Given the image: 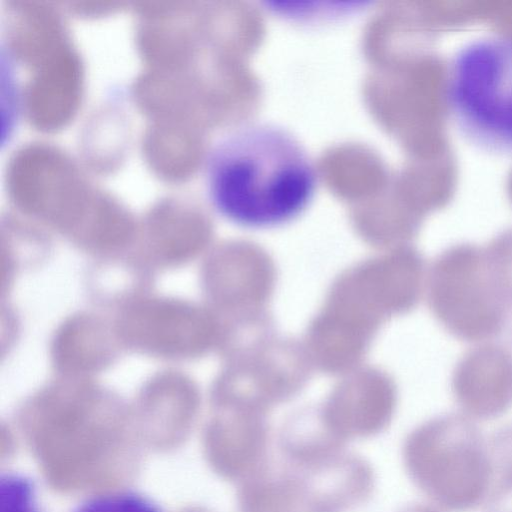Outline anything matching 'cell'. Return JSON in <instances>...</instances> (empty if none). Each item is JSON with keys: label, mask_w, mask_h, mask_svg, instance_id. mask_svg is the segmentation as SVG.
Listing matches in <instances>:
<instances>
[{"label": "cell", "mask_w": 512, "mask_h": 512, "mask_svg": "<svg viewBox=\"0 0 512 512\" xmlns=\"http://www.w3.org/2000/svg\"><path fill=\"white\" fill-rule=\"evenodd\" d=\"M407 512H438V511L429 506L419 505V506H415V507L409 509Z\"/></svg>", "instance_id": "obj_7"}, {"label": "cell", "mask_w": 512, "mask_h": 512, "mask_svg": "<svg viewBox=\"0 0 512 512\" xmlns=\"http://www.w3.org/2000/svg\"><path fill=\"white\" fill-rule=\"evenodd\" d=\"M73 512H162L151 499L131 491L97 495L80 504Z\"/></svg>", "instance_id": "obj_5"}, {"label": "cell", "mask_w": 512, "mask_h": 512, "mask_svg": "<svg viewBox=\"0 0 512 512\" xmlns=\"http://www.w3.org/2000/svg\"><path fill=\"white\" fill-rule=\"evenodd\" d=\"M1 512H42L34 482L19 473H9L0 480Z\"/></svg>", "instance_id": "obj_4"}, {"label": "cell", "mask_w": 512, "mask_h": 512, "mask_svg": "<svg viewBox=\"0 0 512 512\" xmlns=\"http://www.w3.org/2000/svg\"><path fill=\"white\" fill-rule=\"evenodd\" d=\"M407 461L419 486L447 511L474 509L493 481L489 444L458 420H441L417 432L407 446Z\"/></svg>", "instance_id": "obj_3"}, {"label": "cell", "mask_w": 512, "mask_h": 512, "mask_svg": "<svg viewBox=\"0 0 512 512\" xmlns=\"http://www.w3.org/2000/svg\"><path fill=\"white\" fill-rule=\"evenodd\" d=\"M496 474L498 478L493 479L486 497L485 512H512V470Z\"/></svg>", "instance_id": "obj_6"}, {"label": "cell", "mask_w": 512, "mask_h": 512, "mask_svg": "<svg viewBox=\"0 0 512 512\" xmlns=\"http://www.w3.org/2000/svg\"><path fill=\"white\" fill-rule=\"evenodd\" d=\"M205 182L212 205L227 220L271 229L307 209L318 176L311 156L290 131L254 122L216 140L206 159Z\"/></svg>", "instance_id": "obj_1"}, {"label": "cell", "mask_w": 512, "mask_h": 512, "mask_svg": "<svg viewBox=\"0 0 512 512\" xmlns=\"http://www.w3.org/2000/svg\"><path fill=\"white\" fill-rule=\"evenodd\" d=\"M444 91L449 115L469 142L512 154V36L483 35L459 47Z\"/></svg>", "instance_id": "obj_2"}]
</instances>
